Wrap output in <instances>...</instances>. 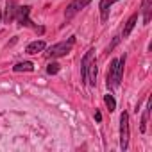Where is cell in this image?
<instances>
[{
    "mask_svg": "<svg viewBox=\"0 0 152 152\" xmlns=\"http://www.w3.org/2000/svg\"><path fill=\"white\" fill-rule=\"evenodd\" d=\"M124 66H125V56H122L120 59H113L111 61V66L107 70V88L109 90H115L120 86L122 83V77H124Z\"/></svg>",
    "mask_w": 152,
    "mask_h": 152,
    "instance_id": "obj_1",
    "label": "cell"
},
{
    "mask_svg": "<svg viewBox=\"0 0 152 152\" xmlns=\"http://www.w3.org/2000/svg\"><path fill=\"white\" fill-rule=\"evenodd\" d=\"M95 59V50L93 48H90L88 52H86V56L83 57V61H81V77H83V81L86 83V75H88V66H90V63Z\"/></svg>",
    "mask_w": 152,
    "mask_h": 152,
    "instance_id": "obj_6",
    "label": "cell"
},
{
    "mask_svg": "<svg viewBox=\"0 0 152 152\" xmlns=\"http://www.w3.org/2000/svg\"><path fill=\"white\" fill-rule=\"evenodd\" d=\"M148 115H150V104H147L145 113H143V118H141V125H140V131H141V132H145V129H147V120H148Z\"/></svg>",
    "mask_w": 152,
    "mask_h": 152,
    "instance_id": "obj_15",
    "label": "cell"
},
{
    "mask_svg": "<svg viewBox=\"0 0 152 152\" xmlns=\"http://www.w3.org/2000/svg\"><path fill=\"white\" fill-rule=\"evenodd\" d=\"M136 22H138V13H134V15L127 20V23H125V27H124V32H122V36H124V38H127V36L131 34V31L134 29Z\"/></svg>",
    "mask_w": 152,
    "mask_h": 152,
    "instance_id": "obj_12",
    "label": "cell"
},
{
    "mask_svg": "<svg viewBox=\"0 0 152 152\" xmlns=\"http://www.w3.org/2000/svg\"><path fill=\"white\" fill-rule=\"evenodd\" d=\"M0 23H2V13H0Z\"/></svg>",
    "mask_w": 152,
    "mask_h": 152,
    "instance_id": "obj_18",
    "label": "cell"
},
{
    "mask_svg": "<svg viewBox=\"0 0 152 152\" xmlns=\"http://www.w3.org/2000/svg\"><path fill=\"white\" fill-rule=\"evenodd\" d=\"M141 13H143V25H147L150 22V16H152V0H143Z\"/></svg>",
    "mask_w": 152,
    "mask_h": 152,
    "instance_id": "obj_11",
    "label": "cell"
},
{
    "mask_svg": "<svg viewBox=\"0 0 152 152\" xmlns=\"http://www.w3.org/2000/svg\"><path fill=\"white\" fill-rule=\"evenodd\" d=\"M45 41L43 39H36V41H32V43H29L27 45V48H25V52L27 54H38V52H43L45 50Z\"/></svg>",
    "mask_w": 152,
    "mask_h": 152,
    "instance_id": "obj_9",
    "label": "cell"
},
{
    "mask_svg": "<svg viewBox=\"0 0 152 152\" xmlns=\"http://www.w3.org/2000/svg\"><path fill=\"white\" fill-rule=\"evenodd\" d=\"M104 102H106V106H107V109H109L111 113L116 109V102H115V99H113V95H111V93L104 95Z\"/></svg>",
    "mask_w": 152,
    "mask_h": 152,
    "instance_id": "obj_14",
    "label": "cell"
},
{
    "mask_svg": "<svg viewBox=\"0 0 152 152\" xmlns=\"http://www.w3.org/2000/svg\"><path fill=\"white\" fill-rule=\"evenodd\" d=\"M16 11H18V7H16V0H7V7H6V23H11L13 20H15V16H16Z\"/></svg>",
    "mask_w": 152,
    "mask_h": 152,
    "instance_id": "obj_7",
    "label": "cell"
},
{
    "mask_svg": "<svg viewBox=\"0 0 152 152\" xmlns=\"http://www.w3.org/2000/svg\"><path fill=\"white\" fill-rule=\"evenodd\" d=\"M129 115L124 111L122 116H120V148L122 150H127L129 147Z\"/></svg>",
    "mask_w": 152,
    "mask_h": 152,
    "instance_id": "obj_3",
    "label": "cell"
},
{
    "mask_svg": "<svg viewBox=\"0 0 152 152\" xmlns=\"http://www.w3.org/2000/svg\"><path fill=\"white\" fill-rule=\"evenodd\" d=\"M73 43H75V36L68 38V41H61V43H57V45H52V47L48 48L47 54H48L50 57H61V56H66V54L72 50Z\"/></svg>",
    "mask_w": 152,
    "mask_h": 152,
    "instance_id": "obj_2",
    "label": "cell"
},
{
    "mask_svg": "<svg viewBox=\"0 0 152 152\" xmlns=\"http://www.w3.org/2000/svg\"><path fill=\"white\" fill-rule=\"evenodd\" d=\"M115 2H118V0H100L99 9H100V15H102V22L107 20V16H109V7H111Z\"/></svg>",
    "mask_w": 152,
    "mask_h": 152,
    "instance_id": "obj_10",
    "label": "cell"
},
{
    "mask_svg": "<svg viewBox=\"0 0 152 152\" xmlns=\"http://www.w3.org/2000/svg\"><path fill=\"white\" fill-rule=\"evenodd\" d=\"M86 83H88V84H91V86H95V84H97V63H95V59H93V61L90 63V66H88Z\"/></svg>",
    "mask_w": 152,
    "mask_h": 152,
    "instance_id": "obj_8",
    "label": "cell"
},
{
    "mask_svg": "<svg viewBox=\"0 0 152 152\" xmlns=\"http://www.w3.org/2000/svg\"><path fill=\"white\" fill-rule=\"evenodd\" d=\"M32 70H34V64L31 61H23V63H18V64L13 66V72H16V73H20V72H32Z\"/></svg>",
    "mask_w": 152,
    "mask_h": 152,
    "instance_id": "obj_13",
    "label": "cell"
},
{
    "mask_svg": "<svg viewBox=\"0 0 152 152\" xmlns=\"http://www.w3.org/2000/svg\"><path fill=\"white\" fill-rule=\"evenodd\" d=\"M95 120H97V122H100V120H102V115H100V111H97V113H95Z\"/></svg>",
    "mask_w": 152,
    "mask_h": 152,
    "instance_id": "obj_17",
    "label": "cell"
},
{
    "mask_svg": "<svg viewBox=\"0 0 152 152\" xmlns=\"http://www.w3.org/2000/svg\"><path fill=\"white\" fill-rule=\"evenodd\" d=\"M29 13H31V7L29 6H23V7H18V11H16V16H15V20L20 23V25H23V27H34L38 32H43V27H36L32 22H31V18H29Z\"/></svg>",
    "mask_w": 152,
    "mask_h": 152,
    "instance_id": "obj_4",
    "label": "cell"
},
{
    "mask_svg": "<svg viewBox=\"0 0 152 152\" xmlns=\"http://www.w3.org/2000/svg\"><path fill=\"white\" fill-rule=\"evenodd\" d=\"M90 2H91V0H72V2L68 4V7H66V11H64V16H66V20L73 18V16L77 15L81 9H84V7H86Z\"/></svg>",
    "mask_w": 152,
    "mask_h": 152,
    "instance_id": "obj_5",
    "label": "cell"
},
{
    "mask_svg": "<svg viewBox=\"0 0 152 152\" xmlns=\"http://www.w3.org/2000/svg\"><path fill=\"white\" fill-rule=\"evenodd\" d=\"M57 72H59V64H57V63H50V64L47 66V73L54 75V73H57Z\"/></svg>",
    "mask_w": 152,
    "mask_h": 152,
    "instance_id": "obj_16",
    "label": "cell"
}]
</instances>
